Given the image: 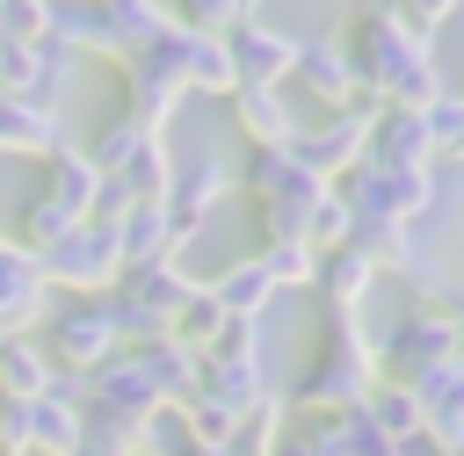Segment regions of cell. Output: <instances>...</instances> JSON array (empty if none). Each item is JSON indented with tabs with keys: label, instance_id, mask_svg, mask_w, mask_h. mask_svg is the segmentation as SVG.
Returning <instances> with one entry per match:
<instances>
[{
	"label": "cell",
	"instance_id": "6da1fadb",
	"mask_svg": "<svg viewBox=\"0 0 464 456\" xmlns=\"http://www.w3.org/2000/svg\"><path fill=\"white\" fill-rule=\"evenodd\" d=\"M341 43H348V58H355V80H362V94H370V101H384V109H428V101L442 94L435 43L406 36V29H399L384 7L355 14V29H348Z\"/></svg>",
	"mask_w": 464,
	"mask_h": 456
},
{
	"label": "cell",
	"instance_id": "7a4b0ae2",
	"mask_svg": "<svg viewBox=\"0 0 464 456\" xmlns=\"http://www.w3.org/2000/svg\"><path fill=\"white\" fill-rule=\"evenodd\" d=\"M377 391V340L355 318H326V340L297 384V413H348Z\"/></svg>",
	"mask_w": 464,
	"mask_h": 456
},
{
	"label": "cell",
	"instance_id": "3957f363",
	"mask_svg": "<svg viewBox=\"0 0 464 456\" xmlns=\"http://www.w3.org/2000/svg\"><path fill=\"white\" fill-rule=\"evenodd\" d=\"M442 362H457V304L442 290H420L399 311V326L377 340V384H420Z\"/></svg>",
	"mask_w": 464,
	"mask_h": 456
},
{
	"label": "cell",
	"instance_id": "277c9868",
	"mask_svg": "<svg viewBox=\"0 0 464 456\" xmlns=\"http://www.w3.org/2000/svg\"><path fill=\"white\" fill-rule=\"evenodd\" d=\"M377 109H384V101L355 94V101L326 109L319 123H297V138H290V159H297L304 174H319V181H341V174H348V166L370 152V123H377Z\"/></svg>",
	"mask_w": 464,
	"mask_h": 456
},
{
	"label": "cell",
	"instance_id": "5b68a950",
	"mask_svg": "<svg viewBox=\"0 0 464 456\" xmlns=\"http://www.w3.org/2000/svg\"><path fill=\"white\" fill-rule=\"evenodd\" d=\"M116 65H123V116L145 123V130H160L181 109V94H188V80H181V29L152 36L145 51L116 58Z\"/></svg>",
	"mask_w": 464,
	"mask_h": 456
},
{
	"label": "cell",
	"instance_id": "8992f818",
	"mask_svg": "<svg viewBox=\"0 0 464 456\" xmlns=\"http://www.w3.org/2000/svg\"><path fill=\"white\" fill-rule=\"evenodd\" d=\"M36 268H44V282L65 290V297H102V290H116V275H123L116 232H109V224H72L51 253H36Z\"/></svg>",
	"mask_w": 464,
	"mask_h": 456
},
{
	"label": "cell",
	"instance_id": "52a82bcc",
	"mask_svg": "<svg viewBox=\"0 0 464 456\" xmlns=\"http://www.w3.org/2000/svg\"><path fill=\"white\" fill-rule=\"evenodd\" d=\"M225 58H232V80L239 87H283L290 65H297V36L290 29H268L261 14H246V22L225 29Z\"/></svg>",
	"mask_w": 464,
	"mask_h": 456
},
{
	"label": "cell",
	"instance_id": "ba28073f",
	"mask_svg": "<svg viewBox=\"0 0 464 456\" xmlns=\"http://www.w3.org/2000/svg\"><path fill=\"white\" fill-rule=\"evenodd\" d=\"M44 355H51V369H72V376L102 369V362L116 355V333H109L102 304H94V297H72V304H58V318H51V340H44Z\"/></svg>",
	"mask_w": 464,
	"mask_h": 456
},
{
	"label": "cell",
	"instance_id": "9c48e42d",
	"mask_svg": "<svg viewBox=\"0 0 464 456\" xmlns=\"http://www.w3.org/2000/svg\"><path fill=\"white\" fill-rule=\"evenodd\" d=\"M290 80L319 101V109H341V101H355L362 94V80H355V58H348V43L326 29V36H297V65H290Z\"/></svg>",
	"mask_w": 464,
	"mask_h": 456
},
{
	"label": "cell",
	"instance_id": "30bf717a",
	"mask_svg": "<svg viewBox=\"0 0 464 456\" xmlns=\"http://www.w3.org/2000/svg\"><path fill=\"white\" fill-rule=\"evenodd\" d=\"M225 188H232V174H225V159H196L188 174H174V188L160 195V217H167V239L181 246V239H196L203 224H210V210L225 203Z\"/></svg>",
	"mask_w": 464,
	"mask_h": 456
},
{
	"label": "cell",
	"instance_id": "8fae6325",
	"mask_svg": "<svg viewBox=\"0 0 464 456\" xmlns=\"http://www.w3.org/2000/svg\"><path fill=\"white\" fill-rule=\"evenodd\" d=\"M80 405H87V413H109V420H138V413H152V405H160V391L145 384L138 355H130V347H116L102 369H87V376H80Z\"/></svg>",
	"mask_w": 464,
	"mask_h": 456
},
{
	"label": "cell",
	"instance_id": "7c38bea8",
	"mask_svg": "<svg viewBox=\"0 0 464 456\" xmlns=\"http://www.w3.org/2000/svg\"><path fill=\"white\" fill-rule=\"evenodd\" d=\"M65 65H72V51L51 43V36H36V43H0V101H44V109H51Z\"/></svg>",
	"mask_w": 464,
	"mask_h": 456
},
{
	"label": "cell",
	"instance_id": "4fadbf2b",
	"mask_svg": "<svg viewBox=\"0 0 464 456\" xmlns=\"http://www.w3.org/2000/svg\"><path fill=\"white\" fill-rule=\"evenodd\" d=\"M44 311H51V282H44L36 253H22L14 239H0V333H22Z\"/></svg>",
	"mask_w": 464,
	"mask_h": 456
},
{
	"label": "cell",
	"instance_id": "5bb4252c",
	"mask_svg": "<svg viewBox=\"0 0 464 456\" xmlns=\"http://www.w3.org/2000/svg\"><path fill=\"white\" fill-rule=\"evenodd\" d=\"M225 101H232V123L246 130V145H254V152H261V145H290V138H297V116H290V94H283V87H232Z\"/></svg>",
	"mask_w": 464,
	"mask_h": 456
},
{
	"label": "cell",
	"instance_id": "9a60e30c",
	"mask_svg": "<svg viewBox=\"0 0 464 456\" xmlns=\"http://www.w3.org/2000/svg\"><path fill=\"white\" fill-rule=\"evenodd\" d=\"M58 145H72L65 123H58V109H44V101H0V152L51 159Z\"/></svg>",
	"mask_w": 464,
	"mask_h": 456
},
{
	"label": "cell",
	"instance_id": "2e32d148",
	"mask_svg": "<svg viewBox=\"0 0 464 456\" xmlns=\"http://www.w3.org/2000/svg\"><path fill=\"white\" fill-rule=\"evenodd\" d=\"M94 14H102V36H109V58H130V51H145L152 36L174 29V14L160 0H94Z\"/></svg>",
	"mask_w": 464,
	"mask_h": 456
},
{
	"label": "cell",
	"instance_id": "e0dca14e",
	"mask_svg": "<svg viewBox=\"0 0 464 456\" xmlns=\"http://www.w3.org/2000/svg\"><path fill=\"white\" fill-rule=\"evenodd\" d=\"M370 166H435L428 159V130H420V109H377L370 123Z\"/></svg>",
	"mask_w": 464,
	"mask_h": 456
},
{
	"label": "cell",
	"instance_id": "ac0fdd59",
	"mask_svg": "<svg viewBox=\"0 0 464 456\" xmlns=\"http://www.w3.org/2000/svg\"><path fill=\"white\" fill-rule=\"evenodd\" d=\"M312 282H319V297H326V318H355V304L370 297L377 268H370V261H362L355 246H334V253H319Z\"/></svg>",
	"mask_w": 464,
	"mask_h": 456
},
{
	"label": "cell",
	"instance_id": "d6986e66",
	"mask_svg": "<svg viewBox=\"0 0 464 456\" xmlns=\"http://www.w3.org/2000/svg\"><path fill=\"white\" fill-rule=\"evenodd\" d=\"M203 297L225 311V318H246V326H261V311H268V297H276V282L261 275V261L246 253V261H232V268H218L210 282H203Z\"/></svg>",
	"mask_w": 464,
	"mask_h": 456
},
{
	"label": "cell",
	"instance_id": "ffe728a7",
	"mask_svg": "<svg viewBox=\"0 0 464 456\" xmlns=\"http://www.w3.org/2000/svg\"><path fill=\"white\" fill-rule=\"evenodd\" d=\"M130 355H138L145 384L160 391V405H188V398H196V355H188L174 333H160V340H145V347H130Z\"/></svg>",
	"mask_w": 464,
	"mask_h": 456
},
{
	"label": "cell",
	"instance_id": "44dd1931",
	"mask_svg": "<svg viewBox=\"0 0 464 456\" xmlns=\"http://www.w3.org/2000/svg\"><path fill=\"white\" fill-rule=\"evenodd\" d=\"M94 188H102V174L87 166V152H80V145H58V152L44 159V203H58L65 217H80V224H87Z\"/></svg>",
	"mask_w": 464,
	"mask_h": 456
},
{
	"label": "cell",
	"instance_id": "7402d4cb",
	"mask_svg": "<svg viewBox=\"0 0 464 456\" xmlns=\"http://www.w3.org/2000/svg\"><path fill=\"white\" fill-rule=\"evenodd\" d=\"M87 442V405H72V398H36L29 405V456H72Z\"/></svg>",
	"mask_w": 464,
	"mask_h": 456
},
{
	"label": "cell",
	"instance_id": "603a6c76",
	"mask_svg": "<svg viewBox=\"0 0 464 456\" xmlns=\"http://www.w3.org/2000/svg\"><path fill=\"white\" fill-rule=\"evenodd\" d=\"M51 391V355H44V340H29V333H7L0 340V398H14V405H36Z\"/></svg>",
	"mask_w": 464,
	"mask_h": 456
},
{
	"label": "cell",
	"instance_id": "cb8c5ba5",
	"mask_svg": "<svg viewBox=\"0 0 464 456\" xmlns=\"http://www.w3.org/2000/svg\"><path fill=\"white\" fill-rule=\"evenodd\" d=\"M239 188H246L254 203H276V195H290V188H326V181H319V174H304V166L290 159V145H261V152H246Z\"/></svg>",
	"mask_w": 464,
	"mask_h": 456
},
{
	"label": "cell",
	"instance_id": "d4e9b609",
	"mask_svg": "<svg viewBox=\"0 0 464 456\" xmlns=\"http://www.w3.org/2000/svg\"><path fill=\"white\" fill-rule=\"evenodd\" d=\"M116 261H123V268L174 261V239H167V217H160V203H130V210L116 217Z\"/></svg>",
	"mask_w": 464,
	"mask_h": 456
},
{
	"label": "cell",
	"instance_id": "484cf974",
	"mask_svg": "<svg viewBox=\"0 0 464 456\" xmlns=\"http://www.w3.org/2000/svg\"><path fill=\"white\" fill-rule=\"evenodd\" d=\"M181 80H188V94H232L239 80H232V58H225V36H196V29H181Z\"/></svg>",
	"mask_w": 464,
	"mask_h": 456
},
{
	"label": "cell",
	"instance_id": "4316f807",
	"mask_svg": "<svg viewBox=\"0 0 464 456\" xmlns=\"http://www.w3.org/2000/svg\"><path fill=\"white\" fill-rule=\"evenodd\" d=\"M283 420H290V405H283L276 391H261V398H254V405H246V413L232 420V434H225V449H232V456H276V442L290 434Z\"/></svg>",
	"mask_w": 464,
	"mask_h": 456
},
{
	"label": "cell",
	"instance_id": "83f0119b",
	"mask_svg": "<svg viewBox=\"0 0 464 456\" xmlns=\"http://www.w3.org/2000/svg\"><path fill=\"white\" fill-rule=\"evenodd\" d=\"M109 181H123L130 188V203H160L167 188H174V159H167V138L152 130L130 159H123V174H109Z\"/></svg>",
	"mask_w": 464,
	"mask_h": 456
},
{
	"label": "cell",
	"instance_id": "f1b7e54d",
	"mask_svg": "<svg viewBox=\"0 0 464 456\" xmlns=\"http://www.w3.org/2000/svg\"><path fill=\"white\" fill-rule=\"evenodd\" d=\"M362 413H370V427L384 434V442H420V398L406 391V384H377L370 398H362Z\"/></svg>",
	"mask_w": 464,
	"mask_h": 456
},
{
	"label": "cell",
	"instance_id": "f546056e",
	"mask_svg": "<svg viewBox=\"0 0 464 456\" xmlns=\"http://www.w3.org/2000/svg\"><path fill=\"white\" fill-rule=\"evenodd\" d=\"M130 456H196L181 405H152V413H138V427H130Z\"/></svg>",
	"mask_w": 464,
	"mask_h": 456
},
{
	"label": "cell",
	"instance_id": "4dcf8cb0",
	"mask_svg": "<svg viewBox=\"0 0 464 456\" xmlns=\"http://www.w3.org/2000/svg\"><path fill=\"white\" fill-rule=\"evenodd\" d=\"M420 130H428V159H435V166H450V159L464 152V101L442 87V94L420 109Z\"/></svg>",
	"mask_w": 464,
	"mask_h": 456
},
{
	"label": "cell",
	"instance_id": "1f68e13d",
	"mask_svg": "<svg viewBox=\"0 0 464 456\" xmlns=\"http://www.w3.org/2000/svg\"><path fill=\"white\" fill-rule=\"evenodd\" d=\"M145 138H152L145 123H130V116H109V123L94 130V145H80V152H87V166H94V174H123V159H130Z\"/></svg>",
	"mask_w": 464,
	"mask_h": 456
},
{
	"label": "cell",
	"instance_id": "d6a6232c",
	"mask_svg": "<svg viewBox=\"0 0 464 456\" xmlns=\"http://www.w3.org/2000/svg\"><path fill=\"white\" fill-rule=\"evenodd\" d=\"M254 261H261V275L276 282V297H283V290H297V282H312V268H319V253H312L304 239H261V253H254Z\"/></svg>",
	"mask_w": 464,
	"mask_h": 456
},
{
	"label": "cell",
	"instance_id": "836d02e7",
	"mask_svg": "<svg viewBox=\"0 0 464 456\" xmlns=\"http://www.w3.org/2000/svg\"><path fill=\"white\" fill-rule=\"evenodd\" d=\"M167 14H174V29H196V36H225L232 22H246V14H254V0H174Z\"/></svg>",
	"mask_w": 464,
	"mask_h": 456
},
{
	"label": "cell",
	"instance_id": "e575fe53",
	"mask_svg": "<svg viewBox=\"0 0 464 456\" xmlns=\"http://www.w3.org/2000/svg\"><path fill=\"white\" fill-rule=\"evenodd\" d=\"M72 224H80V217H65L58 203H44V195H36V203L22 210V224H14V246H22V253H51Z\"/></svg>",
	"mask_w": 464,
	"mask_h": 456
},
{
	"label": "cell",
	"instance_id": "d590c367",
	"mask_svg": "<svg viewBox=\"0 0 464 456\" xmlns=\"http://www.w3.org/2000/svg\"><path fill=\"white\" fill-rule=\"evenodd\" d=\"M319 195H326V188H290V195L261 203V239H304V217H312Z\"/></svg>",
	"mask_w": 464,
	"mask_h": 456
},
{
	"label": "cell",
	"instance_id": "8d00e7d4",
	"mask_svg": "<svg viewBox=\"0 0 464 456\" xmlns=\"http://www.w3.org/2000/svg\"><path fill=\"white\" fill-rule=\"evenodd\" d=\"M167 333H174V340H181L188 355H203V347H210V340L225 333V311H218V304H210V297L196 290V297H188V304L174 311V326H167Z\"/></svg>",
	"mask_w": 464,
	"mask_h": 456
},
{
	"label": "cell",
	"instance_id": "74e56055",
	"mask_svg": "<svg viewBox=\"0 0 464 456\" xmlns=\"http://www.w3.org/2000/svg\"><path fill=\"white\" fill-rule=\"evenodd\" d=\"M384 14L406 29V36H420V43H435V29L457 14V0H384Z\"/></svg>",
	"mask_w": 464,
	"mask_h": 456
},
{
	"label": "cell",
	"instance_id": "f35d334b",
	"mask_svg": "<svg viewBox=\"0 0 464 456\" xmlns=\"http://www.w3.org/2000/svg\"><path fill=\"white\" fill-rule=\"evenodd\" d=\"M44 36V0H7L0 7V43H36Z\"/></svg>",
	"mask_w": 464,
	"mask_h": 456
},
{
	"label": "cell",
	"instance_id": "ab89813d",
	"mask_svg": "<svg viewBox=\"0 0 464 456\" xmlns=\"http://www.w3.org/2000/svg\"><path fill=\"white\" fill-rule=\"evenodd\" d=\"M0 456H29V405L0 398Z\"/></svg>",
	"mask_w": 464,
	"mask_h": 456
},
{
	"label": "cell",
	"instance_id": "60d3db41",
	"mask_svg": "<svg viewBox=\"0 0 464 456\" xmlns=\"http://www.w3.org/2000/svg\"><path fill=\"white\" fill-rule=\"evenodd\" d=\"M72 456H109V449H94V442H80V449H72Z\"/></svg>",
	"mask_w": 464,
	"mask_h": 456
},
{
	"label": "cell",
	"instance_id": "b9f144b4",
	"mask_svg": "<svg viewBox=\"0 0 464 456\" xmlns=\"http://www.w3.org/2000/svg\"><path fill=\"white\" fill-rule=\"evenodd\" d=\"M196 456H232V449H196Z\"/></svg>",
	"mask_w": 464,
	"mask_h": 456
},
{
	"label": "cell",
	"instance_id": "7bdbcfd3",
	"mask_svg": "<svg viewBox=\"0 0 464 456\" xmlns=\"http://www.w3.org/2000/svg\"><path fill=\"white\" fill-rule=\"evenodd\" d=\"M80 7H94V0H80Z\"/></svg>",
	"mask_w": 464,
	"mask_h": 456
},
{
	"label": "cell",
	"instance_id": "ee69618b",
	"mask_svg": "<svg viewBox=\"0 0 464 456\" xmlns=\"http://www.w3.org/2000/svg\"><path fill=\"white\" fill-rule=\"evenodd\" d=\"M0 7H7V0H0Z\"/></svg>",
	"mask_w": 464,
	"mask_h": 456
},
{
	"label": "cell",
	"instance_id": "f6af8a7d",
	"mask_svg": "<svg viewBox=\"0 0 464 456\" xmlns=\"http://www.w3.org/2000/svg\"><path fill=\"white\" fill-rule=\"evenodd\" d=\"M0 340H7V333H0Z\"/></svg>",
	"mask_w": 464,
	"mask_h": 456
}]
</instances>
